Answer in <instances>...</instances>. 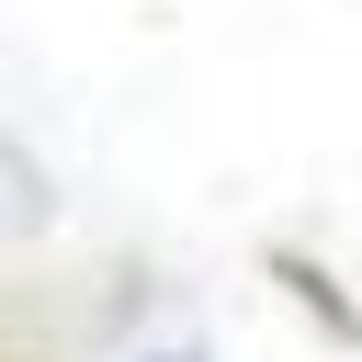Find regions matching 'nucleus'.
<instances>
[{
	"instance_id": "1",
	"label": "nucleus",
	"mask_w": 362,
	"mask_h": 362,
	"mask_svg": "<svg viewBox=\"0 0 362 362\" xmlns=\"http://www.w3.org/2000/svg\"><path fill=\"white\" fill-rule=\"evenodd\" d=\"M272 283H283V294H294L328 339H362V305H351V294H339V272H317L305 249H272Z\"/></svg>"
}]
</instances>
